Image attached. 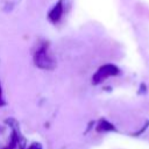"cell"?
I'll list each match as a JSON object with an SVG mask.
<instances>
[{
    "mask_svg": "<svg viewBox=\"0 0 149 149\" xmlns=\"http://www.w3.org/2000/svg\"><path fill=\"white\" fill-rule=\"evenodd\" d=\"M34 62L36 64V66L41 68V69H52L55 66V61L54 58L50 56V54L48 52V48L47 47H42L40 48L35 56H34Z\"/></svg>",
    "mask_w": 149,
    "mask_h": 149,
    "instance_id": "cell-1",
    "label": "cell"
},
{
    "mask_svg": "<svg viewBox=\"0 0 149 149\" xmlns=\"http://www.w3.org/2000/svg\"><path fill=\"white\" fill-rule=\"evenodd\" d=\"M119 73V69L113 65V64H106V65H102L101 68L98 69V71L93 74V78H92V81L94 84H99L101 81H104L106 78L111 77V76H115Z\"/></svg>",
    "mask_w": 149,
    "mask_h": 149,
    "instance_id": "cell-2",
    "label": "cell"
},
{
    "mask_svg": "<svg viewBox=\"0 0 149 149\" xmlns=\"http://www.w3.org/2000/svg\"><path fill=\"white\" fill-rule=\"evenodd\" d=\"M63 14V0H58V2L54 6V8L49 13V19L51 22H57Z\"/></svg>",
    "mask_w": 149,
    "mask_h": 149,
    "instance_id": "cell-3",
    "label": "cell"
},
{
    "mask_svg": "<svg viewBox=\"0 0 149 149\" xmlns=\"http://www.w3.org/2000/svg\"><path fill=\"white\" fill-rule=\"evenodd\" d=\"M98 129H99V130H114V127H113V125H111L109 122H107V121H105V120H101L100 126L98 127Z\"/></svg>",
    "mask_w": 149,
    "mask_h": 149,
    "instance_id": "cell-4",
    "label": "cell"
},
{
    "mask_svg": "<svg viewBox=\"0 0 149 149\" xmlns=\"http://www.w3.org/2000/svg\"><path fill=\"white\" fill-rule=\"evenodd\" d=\"M0 104H2V100H1V86H0Z\"/></svg>",
    "mask_w": 149,
    "mask_h": 149,
    "instance_id": "cell-5",
    "label": "cell"
},
{
    "mask_svg": "<svg viewBox=\"0 0 149 149\" xmlns=\"http://www.w3.org/2000/svg\"><path fill=\"white\" fill-rule=\"evenodd\" d=\"M30 149H37V148H36V147H31Z\"/></svg>",
    "mask_w": 149,
    "mask_h": 149,
    "instance_id": "cell-6",
    "label": "cell"
}]
</instances>
